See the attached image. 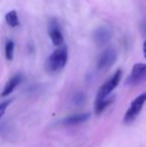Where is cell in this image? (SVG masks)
Instances as JSON below:
<instances>
[{
    "instance_id": "cell-1",
    "label": "cell",
    "mask_w": 146,
    "mask_h": 147,
    "mask_svg": "<svg viewBox=\"0 0 146 147\" xmlns=\"http://www.w3.org/2000/svg\"><path fill=\"white\" fill-rule=\"evenodd\" d=\"M68 61V48L66 45L57 47L47 58L45 62V69L49 73H57L66 66Z\"/></svg>"
},
{
    "instance_id": "cell-2",
    "label": "cell",
    "mask_w": 146,
    "mask_h": 147,
    "mask_svg": "<svg viewBox=\"0 0 146 147\" xmlns=\"http://www.w3.org/2000/svg\"><path fill=\"white\" fill-rule=\"evenodd\" d=\"M121 78H122V71L120 69H118L117 71H115V73L112 76L105 81V83L102 84L101 87L99 88L96 95V100L95 102H100L103 101L105 99L109 98V95L111 94L113 90L118 86L119 82H120Z\"/></svg>"
},
{
    "instance_id": "cell-3",
    "label": "cell",
    "mask_w": 146,
    "mask_h": 147,
    "mask_svg": "<svg viewBox=\"0 0 146 147\" xmlns=\"http://www.w3.org/2000/svg\"><path fill=\"white\" fill-rule=\"evenodd\" d=\"M145 103H146V92H143L140 95H138L131 102L130 106L127 109V111L125 112L124 117H123V122L125 124H131L132 122H134L135 119L140 114Z\"/></svg>"
},
{
    "instance_id": "cell-4",
    "label": "cell",
    "mask_w": 146,
    "mask_h": 147,
    "mask_svg": "<svg viewBox=\"0 0 146 147\" xmlns=\"http://www.w3.org/2000/svg\"><path fill=\"white\" fill-rule=\"evenodd\" d=\"M146 81V63H136L133 65L130 74L126 79V85L136 86Z\"/></svg>"
},
{
    "instance_id": "cell-5",
    "label": "cell",
    "mask_w": 146,
    "mask_h": 147,
    "mask_svg": "<svg viewBox=\"0 0 146 147\" xmlns=\"http://www.w3.org/2000/svg\"><path fill=\"white\" fill-rule=\"evenodd\" d=\"M118 53L114 47H107L103 52L100 54L97 60V69L100 71H105L109 69L111 66L116 62Z\"/></svg>"
},
{
    "instance_id": "cell-6",
    "label": "cell",
    "mask_w": 146,
    "mask_h": 147,
    "mask_svg": "<svg viewBox=\"0 0 146 147\" xmlns=\"http://www.w3.org/2000/svg\"><path fill=\"white\" fill-rule=\"evenodd\" d=\"M48 35L54 46L60 47L64 45V36L56 18H51L48 22Z\"/></svg>"
},
{
    "instance_id": "cell-7",
    "label": "cell",
    "mask_w": 146,
    "mask_h": 147,
    "mask_svg": "<svg viewBox=\"0 0 146 147\" xmlns=\"http://www.w3.org/2000/svg\"><path fill=\"white\" fill-rule=\"evenodd\" d=\"M113 32L108 26H100L92 33V39L98 47L105 46L112 39Z\"/></svg>"
},
{
    "instance_id": "cell-8",
    "label": "cell",
    "mask_w": 146,
    "mask_h": 147,
    "mask_svg": "<svg viewBox=\"0 0 146 147\" xmlns=\"http://www.w3.org/2000/svg\"><path fill=\"white\" fill-rule=\"evenodd\" d=\"M22 79H23V76L19 73L12 76V77L6 82L5 85H4L3 90H2V92H1V96L7 97L8 95L11 94V93L15 90V88L21 83Z\"/></svg>"
},
{
    "instance_id": "cell-9",
    "label": "cell",
    "mask_w": 146,
    "mask_h": 147,
    "mask_svg": "<svg viewBox=\"0 0 146 147\" xmlns=\"http://www.w3.org/2000/svg\"><path fill=\"white\" fill-rule=\"evenodd\" d=\"M90 118L89 113H79V114H73L70 116H67L66 118L62 120V124L66 126H73V125H78L81 124L83 122L87 121Z\"/></svg>"
},
{
    "instance_id": "cell-10",
    "label": "cell",
    "mask_w": 146,
    "mask_h": 147,
    "mask_svg": "<svg viewBox=\"0 0 146 147\" xmlns=\"http://www.w3.org/2000/svg\"><path fill=\"white\" fill-rule=\"evenodd\" d=\"M4 19H5L6 23L12 28L18 27L20 24V19L19 16H18V13L16 10H10L4 16Z\"/></svg>"
},
{
    "instance_id": "cell-11",
    "label": "cell",
    "mask_w": 146,
    "mask_h": 147,
    "mask_svg": "<svg viewBox=\"0 0 146 147\" xmlns=\"http://www.w3.org/2000/svg\"><path fill=\"white\" fill-rule=\"evenodd\" d=\"M14 49H15V43L11 39H8L5 43V47H4V53H5V58L9 61L13 59L14 56Z\"/></svg>"
},
{
    "instance_id": "cell-12",
    "label": "cell",
    "mask_w": 146,
    "mask_h": 147,
    "mask_svg": "<svg viewBox=\"0 0 146 147\" xmlns=\"http://www.w3.org/2000/svg\"><path fill=\"white\" fill-rule=\"evenodd\" d=\"M113 102V98H107L103 101H100V102H95V106H94V110H95L96 114H100L102 113L108 106Z\"/></svg>"
},
{
    "instance_id": "cell-13",
    "label": "cell",
    "mask_w": 146,
    "mask_h": 147,
    "mask_svg": "<svg viewBox=\"0 0 146 147\" xmlns=\"http://www.w3.org/2000/svg\"><path fill=\"white\" fill-rule=\"evenodd\" d=\"M85 102V94L83 92H77L73 96V103L76 106H80Z\"/></svg>"
},
{
    "instance_id": "cell-14",
    "label": "cell",
    "mask_w": 146,
    "mask_h": 147,
    "mask_svg": "<svg viewBox=\"0 0 146 147\" xmlns=\"http://www.w3.org/2000/svg\"><path fill=\"white\" fill-rule=\"evenodd\" d=\"M11 103V100H7V101H3V102L0 103V119L3 117L4 113H5L7 107L9 106V104Z\"/></svg>"
},
{
    "instance_id": "cell-15",
    "label": "cell",
    "mask_w": 146,
    "mask_h": 147,
    "mask_svg": "<svg viewBox=\"0 0 146 147\" xmlns=\"http://www.w3.org/2000/svg\"><path fill=\"white\" fill-rule=\"evenodd\" d=\"M140 29H141L142 34L146 35V19L144 21H142V23H141V25H140Z\"/></svg>"
},
{
    "instance_id": "cell-16",
    "label": "cell",
    "mask_w": 146,
    "mask_h": 147,
    "mask_svg": "<svg viewBox=\"0 0 146 147\" xmlns=\"http://www.w3.org/2000/svg\"><path fill=\"white\" fill-rule=\"evenodd\" d=\"M142 50H143V55H144V57H145V59H146V39H145L144 42H143Z\"/></svg>"
}]
</instances>
